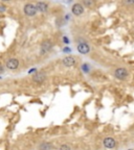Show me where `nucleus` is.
I'll return each mask as SVG.
<instances>
[{
	"instance_id": "f257e3e1",
	"label": "nucleus",
	"mask_w": 134,
	"mask_h": 150,
	"mask_svg": "<svg viewBox=\"0 0 134 150\" xmlns=\"http://www.w3.org/2000/svg\"><path fill=\"white\" fill-rule=\"evenodd\" d=\"M23 12L24 14L27 17H33L37 14V7H36V4H33V3H26L23 7Z\"/></svg>"
},
{
	"instance_id": "f03ea898",
	"label": "nucleus",
	"mask_w": 134,
	"mask_h": 150,
	"mask_svg": "<svg viewBox=\"0 0 134 150\" xmlns=\"http://www.w3.org/2000/svg\"><path fill=\"white\" fill-rule=\"evenodd\" d=\"M128 75H129V72H128V70L125 68H118L114 70V76L120 80L127 79Z\"/></svg>"
},
{
	"instance_id": "7ed1b4c3",
	"label": "nucleus",
	"mask_w": 134,
	"mask_h": 150,
	"mask_svg": "<svg viewBox=\"0 0 134 150\" xmlns=\"http://www.w3.org/2000/svg\"><path fill=\"white\" fill-rule=\"evenodd\" d=\"M103 145L106 149H113L116 146V141L112 137H107L103 140Z\"/></svg>"
},
{
	"instance_id": "20e7f679",
	"label": "nucleus",
	"mask_w": 134,
	"mask_h": 150,
	"mask_svg": "<svg viewBox=\"0 0 134 150\" xmlns=\"http://www.w3.org/2000/svg\"><path fill=\"white\" fill-rule=\"evenodd\" d=\"M71 12L75 16L77 17H80L83 15L84 13V6H83L81 3H75V4L71 6Z\"/></svg>"
},
{
	"instance_id": "39448f33",
	"label": "nucleus",
	"mask_w": 134,
	"mask_h": 150,
	"mask_svg": "<svg viewBox=\"0 0 134 150\" xmlns=\"http://www.w3.org/2000/svg\"><path fill=\"white\" fill-rule=\"evenodd\" d=\"M46 79V74L43 72H37L33 75V81L36 83H43Z\"/></svg>"
},
{
	"instance_id": "423d86ee",
	"label": "nucleus",
	"mask_w": 134,
	"mask_h": 150,
	"mask_svg": "<svg viewBox=\"0 0 134 150\" xmlns=\"http://www.w3.org/2000/svg\"><path fill=\"white\" fill-rule=\"evenodd\" d=\"M5 67L9 70H16L19 67V61L17 59H9L5 63Z\"/></svg>"
},
{
	"instance_id": "0eeeda50",
	"label": "nucleus",
	"mask_w": 134,
	"mask_h": 150,
	"mask_svg": "<svg viewBox=\"0 0 134 150\" xmlns=\"http://www.w3.org/2000/svg\"><path fill=\"white\" fill-rule=\"evenodd\" d=\"M62 63H63V65L65 66V67L70 68V67H73V66L77 64V61H75V59L73 56H66V57L63 59Z\"/></svg>"
},
{
	"instance_id": "6e6552de",
	"label": "nucleus",
	"mask_w": 134,
	"mask_h": 150,
	"mask_svg": "<svg viewBox=\"0 0 134 150\" xmlns=\"http://www.w3.org/2000/svg\"><path fill=\"white\" fill-rule=\"evenodd\" d=\"M78 51L82 54H87L90 52V46L87 44V43H80L78 45Z\"/></svg>"
},
{
	"instance_id": "1a4fd4ad",
	"label": "nucleus",
	"mask_w": 134,
	"mask_h": 150,
	"mask_svg": "<svg viewBox=\"0 0 134 150\" xmlns=\"http://www.w3.org/2000/svg\"><path fill=\"white\" fill-rule=\"evenodd\" d=\"M36 7H37L38 12L41 13H46L48 11V4L46 2H43V1H39L36 3Z\"/></svg>"
},
{
	"instance_id": "9d476101",
	"label": "nucleus",
	"mask_w": 134,
	"mask_h": 150,
	"mask_svg": "<svg viewBox=\"0 0 134 150\" xmlns=\"http://www.w3.org/2000/svg\"><path fill=\"white\" fill-rule=\"evenodd\" d=\"M52 42L50 41H44V42H42V44H41V50H42L43 53H45V52H48L50 49H52Z\"/></svg>"
},
{
	"instance_id": "9b49d317",
	"label": "nucleus",
	"mask_w": 134,
	"mask_h": 150,
	"mask_svg": "<svg viewBox=\"0 0 134 150\" xmlns=\"http://www.w3.org/2000/svg\"><path fill=\"white\" fill-rule=\"evenodd\" d=\"M52 145L49 142H42L40 145L38 146L37 150H52Z\"/></svg>"
},
{
	"instance_id": "f8f14e48",
	"label": "nucleus",
	"mask_w": 134,
	"mask_h": 150,
	"mask_svg": "<svg viewBox=\"0 0 134 150\" xmlns=\"http://www.w3.org/2000/svg\"><path fill=\"white\" fill-rule=\"evenodd\" d=\"M82 2L86 7H92L94 6V2L95 1L94 0H82Z\"/></svg>"
},
{
	"instance_id": "ddd939ff",
	"label": "nucleus",
	"mask_w": 134,
	"mask_h": 150,
	"mask_svg": "<svg viewBox=\"0 0 134 150\" xmlns=\"http://www.w3.org/2000/svg\"><path fill=\"white\" fill-rule=\"evenodd\" d=\"M59 150H70V146L66 145V144H64V145H61L59 148Z\"/></svg>"
},
{
	"instance_id": "4468645a",
	"label": "nucleus",
	"mask_w": 134,
	"mask_h": 150,
	"mask_svg": "<svg viewBox=\"0 0 134 150\" xmlns=\"http://www.w3.org/2000/svg\"><path fill=\"white\" fill-rule=\"evenodd\" d=\"M126 3H131V4H134V0H125Z\"/></svg>"
},
{
	"instance_id": "2eb2a0df",
	"label": "nucleus",
	"mask_w": 134,
	"mask_h": 150,
	"mask_svg": "<svg viewBox=\"0 0 134 150\" xmlns=\"http://www.w3.org/2000/svg\"><path fill=\"white\" fill-rule=\"evenodd\" d=\"M3 71H4V67L0 65V73H3Z\"/></svg>"
},
{
	"instance_id": "dca6fc26",
	"label": "nucleus",
	"mask_w": 134,
	"mask_h": 150,
	"mask_svg": "<svg viewBox=\"0 0 134 150\" xmlns=\"http://www.w3.org/2000/svg\"><path fill=\"white\" fill-rule=\"evenodd\" d=\"M64 43H67V44L69 43V41H68V39H67V38H64Z\"/></svg>"
},
{
	"instance_id": "f3484780",
	"label": "nucleus",
	"mask_w": 134,
	"mask_h": 150,
	"mask_svg": "<svg viewBox=\"0 0 134 150\" xmlns=\"http://www.w3.org/2000/svg\"><path fill=\"white\" fill-rule=\"evenodd\" d=\"M1 1H11V0H1Z\"/></svg>"
},
{
	"instance_id": "a211bd4d",
	"label": "nucleus",
	"mask_w": 134,
	"mask_h": 150,
	"mask_svg": "<svg viewBox=\"0 0 134 150\" xmlns=\"http://www.w3.org/2000/svg\"><path fill=\"white\" fill-rule=\"evenodd\" d=\"M128 150H134V149H133V148H131V149H128Z\"/></svg>"
}]
</instances>
